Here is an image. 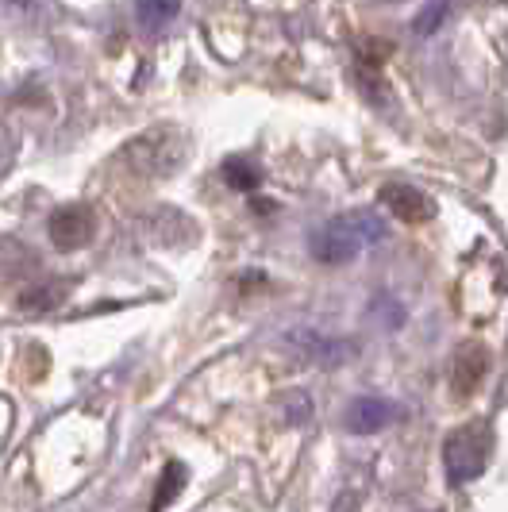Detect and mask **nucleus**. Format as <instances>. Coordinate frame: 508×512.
<instances>
[{"instance_id": "nucleus-4", "label": "nucleus", "mask_w": 508, "mask_h": 512, "mask_svg": "<svg viewBox=\"0 0 508 512\" xmlns=\"http://www.w3.org/2000/svg\"><path fill=\"white\" fill-rule=\"evenodd\" d=\"M93 228L97 220L85 205H66L51 216V239L58 251H81L93 239Z\"/></svg>"}, {"instance_id": "nucleus-9", "label": "nucleus", "mask_w": 508, "mask_h": 512, "mask_svg": "<svg viewBox=\"0 0 508 512\" xmlns=\"http://www.w3.org/2000/svg\"><path fill=\"white\" fill-rule=\"evenodd\" d=\"M181 12V0H135V20L147 31L166 27Z\"/></svg>"}, {"instance_id": "nucleus-6", "label": "nucleus", "mask_w": 508, "mask_h": 512, "mask_svg": "<svg viewBox=\"0 0 508 512\" xmlns=\"http://www.w3.org/2000/svg\"><path fill=\"white\" fill-rule=\"evenodd\" d=\"M397 420V405L381 401V397H358L347 409V432L355 436H374L381 428H389Z\"/></svg>"}, {"instance_id": "nucleus-11", "label": "nucleus", "mask_w": 508, "mask_h": 512, "mask_svg": "<svg viewBox=\"0 0 508 512\" xmlns=\"http://www.w3.org/2000/svg\"><path fill=\"white\" fill-rule=\"evenodd\" d=\"M181 486H185V466H181V462H170V466L162 470V482H158V493H154V501H151V512L166 509L181 493Z\"/></svg>"}, {"instance_id": "nucleus-8", "label": "nucleus", "mask_w": 508, "mask_h": 512, "mask_svg": "<svg viewBox=\"0 0 508 512\" xmlns=\"http://www.w3.org/2000/svg\"><path fill=\"white\" fill-rule=\"evenodd\" d=\"M485 370H489V359H485L482 347H462L455 359V393H474L482 385Z\"/></svg>"}, {"instance_id": "nucleus-3", "label": "nucleus", "mask_w": 508, "mask_h": 512, "mask_svg": "<svg viewBox=\"0 0 508 512\" xmlns=\"http://www.w3.org/2000/svg\"><path fill=\"white\" fill-rule=\"evenodd\" d=\"M443 455H447L451 478L455 482H470V478L482 474L485 459H489V439L478 428H462V432H455V436L447 439V451Z\"/></svg>"}, {"instance_id": "nucleus-14", "label": "nucleus", "mask_w": 508, "mask_h": 512, "mask_svg": "<svg viewBox=\"0 0 508 512\" xmlns=\"http://www.w3.org/2000/svg\"><path fill=\"white\" fill-rule=\"evenodd\" d=\"M8 154H12V139H8V131L0 128V166L8 162Z\"/></svg>"}, {"instance_id": "nucleus-7", "label": "nucleus", "mask_w": 508, "mask_h": 512, "mask_svg": "<svg viewBox=\"0 0 508 512\" xmlns=\"http://www.w3.org/2000/svg\"><path fill=\"white\" fill-rule=\"evenodd\" d=\"M285 343H293L301 359H320V362H343L347 359L343 351H355L351 343H328V339H320V335L308 332V328H293V332L285 335Z\"/></svg>"}, {"instance_id": "nucleus-12", "label": "nucleus", "mask_w": 508, "mask_h": 512, "mask_svg": "<svg viewBox=\"0 0 508 512\" xmlns=\"http://www.w3.org/2000/svg\"><path fill=\"white\" fill-rule=\"evenodd\" d=\"M224 181H228L231 189H239V193H251V189H258L262 174L247 158H231V162H224Z\"/></svg>"}, {"instance_id": "nucleus-5", "label": "nucleus", "mask_w": 508, "mask_h": 512, "mask_svg": "<svg viewBox=\"0 0 508 512\" xmlns=\"http://www.w3.org/2000/svg\"><path fill=\"white\" fill-rule=\"evenodd\" d=\"M381 201H385V208L397 220H405V224H424V220L435 216V205L428 201V193H420L412 185H385L381 189Z\"/></svg>"}, {"instance_id": "nucleus-1", "label": "nucleus", "mask_w": 508, "mask_h": 512, "mask_svg": "<svg viewBox=\"0 0 508 512\" xmlns=\"http://www.w3.org/2000/svg\"><path fill=\"white\" fill-rule=\"evenodd\" d=\"M381 235H385V228H381L378 216H370V212H347V216H335L324 228L312 231L308 251H312L316 262H324V266H339V262H351L362 247L378 243Z\"/></svg>"}, {"instance_id": "nucleus-10", "label": "nucleus", "mask_w": 508, "mask_h": 512, "mask_svg": "<svg viewBox=\"0 0 508 512\" xmlns=\"http://www.w3.org/2000/svg\"><path fill=\"white\" fill-rule=\"evenodd\" d=\"M62 301H66V285L51 282V285H39V289L24 293V297H20V308L39 316V312H51V308H58Z\"/></svg>"}, {"instance_id": "nucleus-15", "label": "nucleus", "mask_w": 508, "mask_h": 512, "mask_svg": "<svg viewBox=\"0 0 508 512\" xmlns=\"http://www.w3.org/2000/svg\"><path fill=\"white\" fill-rule=\"evenodd\" d=\"M355 505H358V497H355V493H347V497H339V505H335V509H339V512H358Z\"/></svg>"}, {"instance_id": "nucleus-13", "label": "nucleus", "mask_w": 508, "mask_h": 512, "mask_svg": "<svg viewBox=\"0 0 508 512\" xmlns=\"http://www.w3.org/2000/svg\"><path fill=\"white\" fill-rule=\"evenodd\" d=\"M443 16H447V4H443V0H435L432 12H424V16L416 20V31H420V35H432L435 27L443 24Z\"/></svg>"}, {"instance_id": "nucleus-2", "label": "nucleus", "mask_w": 508, "mask_h": 512, "mask_svg": "<svg viewBox=\"0 0 508 512\" xmlns=\"http://www.w3.org/2000/svg\"><path fill=\"white\" fill-rule=\"evenodd\" d=\"M120 162L139 178H170L185 166V139L174 128H151L127 143L120 151Z\"/></svg>"}]
</instances>
